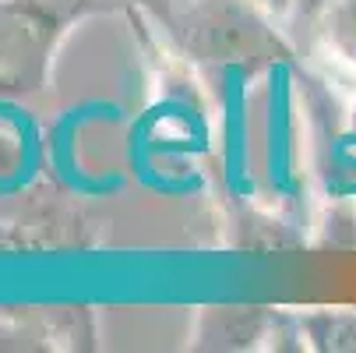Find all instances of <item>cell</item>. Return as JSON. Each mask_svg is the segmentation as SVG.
<instances>
[{
  "label": "cell",
  "mask_w": 356,
  "mask_h": 353,
  "mask_svg": "<svg viewBox=\"0 0 356 353\" xmlns=\"http://www.w3.org/2000/svg\"><path fill=\"white\" fill-rule=\"evenodd\" d=\"M335 4V0H289V18H286V29L293 32H307L314 36L321 18L328 15V8Z\"/></svg>",
  "instance_id": "cell-8"
},
{
  "label": "cell",
  "mask_w": 356,
  "mask_h": 353,
  "mask_svg": "<svg viewBox=\"0 0 356 353\" xmlns=\"http://www.w3.org/2000/svg\"><path fill=\"white\" fill-rule=\"evenodd\" d=\"M307 346L318 353H356V311H311L300 315Z\"/></svg>",
  "instance_id": "cell-6"
},
{
  "label": "cell",
  "mask_w": 356,
  "mask_h": 353,
  "mask_svg": "<svg viewBox=\"0 0 356 353\" xmlns=\"http://www.w3.org/2000/svg\"><path fill=\"white\" fill-rule=\"evenodd\" d=\"M99 4H103L106 11H138V15H145V18H152V22H166L184 0H99Z\"/></svg>",
  "instance_id": "cell-9"
},
{
  "label": "cell",
  "mask_w": 356,
  "mask_h": 353,
  "mask_svg": "<svg viewBox=\"0 0 356 353\" xmlns=\"http://www.w3.org/2000/svg\"><path fill=\"white\" fill-rule=\"evenodd\" d=\"M92 244L78 201L54 180H39L0 216V251H74Z\"/></svg>",
  "instance_id": "cell-3"
},
{
  "label": "cell",
  "mask_w": 356,
  "mask_h": 353,
  "mask_svg": "<svg viewBox=\"0 0 356 353\" xmlns=\"http://www.w3.org/2000/svg\"><path fill=\"white\" fill-rule=\"evenodd\" d=\"M39 325L54 350H95L99 329L95 311L88 304H67V308H35Z\"/></svg>",
  "instance_id": "cell-5"
},
{
  "label": "cell",
  "mask_w": 356,
  "mask_h": 353,
  "mask_svg": "<svg viewBox=\"0 0 356 353\" xmlns=\"http://www.w3.org/2000/svg\"><path fill=\"white\" fill-rule=\"evenodd\" d=\"M247 4L261 8V11L272 15L275 22H286V18H289V0H247Z\"/></svg>",
  "instance_id": "cell-10"
},
{
  "label": "cell",
  "mask_w": 356,
  "mask_h": 353,
  "mask_svg": "<svg viewBox=\"0 0 356 353\" xmlns=\"http://www.w3.org/2000/svg\"><path fill=\"white\" fill-rule=\"evenodd\" d=\"M275 322V308L261 304H209L194 318L191 350L209 353H236V350H261L268 343Z\"/></svg>",
  "instance_id": "cell-4"
},
{
  "label": "cell",
  "mask_w": 356,
  "mask_h": 353,
  "mask_svg": "<svg viewBox=\"0 0 356 353\" xmlns=\"http://www.w3.org/2000/svg\"><path fill=\"white\" fill-rule=\"evenodd\" d=\"M103 11L99 0H0V99L39 95L71 25Z\"/></svg>",
  "instance_id": "cell-2"
},
{
  "label": "cell",
  "mask_w": 356,
  "mask_h": 353,
  "mask_svg": "<svg viewBox=\"0 0 356 353\" xmlns=\"http://www.w3.org/2000/svg\"><path fill=\"white\" fill-rule=\"evenodd\" d=\"M314 39L328 49V57L356 71V0H335L321 18Z\"/></svg>",
  "instance_id": "cell-7"
},
{
  "label": "cell",
  "mask_w": 356,
  "mask_h": 353,
  "mask_svg": "<svg viewBox=\"0 0 356 353\" xmlns=\"http://www.w3.org/2000/svg\"><path fill=\"white\" fill-rule=\"evenodd\" d=\"M159 29L184 61L209 71L254 78L296 64V46L279 32L275 18L247 0H184Z\"/></svg>",
  "instance_id": "cell-1"
}]
</instances>
